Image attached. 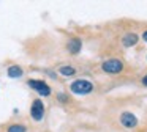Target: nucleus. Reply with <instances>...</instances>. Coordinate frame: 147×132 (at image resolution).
I'll list each match as a JSON object with an SVG mask.
<instances>
[{"instance_id": "obj_1", "label": "nucleus", "mask_w": 147, "mask_h": 132, "mask_svg": "<svg viewBox=\"0 0 147 132\" xmlns=\"http://www.w3.org/2000/svg\"><path fill=\"white\" fill-rule=\"evenodd\" d=\"M70 90H71V93L79 94V96H81V94H89V93H92L93 85H92V82L86 80V79H78V80H74L73 83H71Z\"/></svg>"}, {"instance_id": "obj_2", "label": "nucleus", "mask_w": 147, "mask_h": 132, "mask_svg": "<svg viewBox=\"0 0 147 132\" xmlns=\"http://www.w3.org/2000/svg\"><path fill=\"white\" fill-rule=\"evenodd\" d=\"M101 68L108 74H119V72L123 71V63L117 58H111V60H106L101 65Z\"/></svg>"}, {"instance_id": "obj_3", "label": "nucleus", "mask_w": 147, "mask_h": 132, "mask_svg": "<svg viewBox=\"0 0 147 132\" xmlns=\"http://www.w3.org/2000/svg\"><path fill=\"white\" fill-rule=\"evenodd\" d=\"M27 83H29L30 88H33L35 91H38L41 96H49V94H51V88H49V85L46 83V82L36 80V79H30Z\"/></svg>"}, {"instance_id": "obj_4", "label": "nucleus", "mask_w": 147, "mask_h": 132, "mask_svg": "<svg viewBox=\"0 0 147 132\" xmlns=\"http://www.w3.org/2000/svg\"><path fill=\"white\" fill-rule=\"evenodd\" d=\"M30 115L35 121H41L43 115H45V105L40 99H35L32 102V107H30Z\"/></svg>"}, {"instance_id": "obj_5", "label": "nucleus", "mask_w": 147, "mask_h": 132, "mask_svg": "<svg viewBox=\"0 0 147 132\" xmlns=\"http://www.w3.org/2000/svg\"><path fill=\"white\" fill-rule=\"evenodd\" d=\"M120 123H122V126H125L127 129H133L138 126V118L130 112H123L120 115Z\"/></svg>"}, {"instance_id": "obj_6", "label": "nucleus", "mask_w": 147, "mask_h": 132, "mask_svg": "<svg viewBox=\"0 0 147 132\" xmlns=\"http://www.w3.org/2000/svg\"><path fill=\"white\" fill-rule=\"evenodd\" d=\"M81 46H82L81 39H78V38H73V39L68 41L67 49H68V52H71V53H78V52L81 50Z\"/></svg>"}, {"instance_id": "obj_7", "label": "nucleus", "mask_w": 147, "mask_h": 132, "mask_svg": "<svg viewBox=\"0 0 147 132\" xmlns=\"http://www.w3.org/2000/svg\"><path fill=\"white\" fill-rule=\"evenodd\" d=\"M122 43H123L125 47H131L138 43V35L136 33H127L123 38H122Z\"/></svg>"}, {"instance_id": "obj_8", "label": "nucleus", "mask_w": 147, "mask_h": 132, "mask_svg": "<svg viewBox=\"0 0 147 132\" xmlns=\"http://www.w3.org/2000/svg\"><path fill=\"white\" fill-rule=\"evenodd\" d=\"M7 74H8V77H11V79H18V77H21V75H22V68H21V66L13 65V66H10V68H8Z\"/></svg>"}, {"instance_id": "obj_9", "label": "nucleus", "mask_w": 147, "mask_h": 132, "mask_svg": "<svg viewBox=\"0 0 147 132\" xmlns=\"http://www.w3.org/2000/svg\"><path fill=\"white\" fill-rule=\"evenodd\" d=\"M7 132H27V127L24 124H10L7 127Z\"/></svg>"}, {"instance_id": "obj_10", "label": "nucleus", "mask_w": 147, "mask_h": 132, "mask_svg": "<svg viewBox=\"0 0 147 132\" xmlns=\"http://www.w3.org/2000/svg\"><path fill=\"white\" fill-rule=\"evenodd\" d=\"M59 72H60L62 75L70 77V75H73L74 72H76V69H74L73 66H62V68H59Z\"/></svg>"}, {"instance_id": "obj_11", "label": "nucleus", "mask_w": 147, "mask_h": 132, "mask_svg": "<svg viewBox=\"0 0 147 132\" xmlns=\"http://www.w3.org/2000/svg\"><path fill=\"white\" fill-rule=\"evenodd\" d=\"M142 85H146V87H147V74L142 77Z\"/></svg>"}, {"instance_id": "obj_12", "label": "nucleus", "mask_w": 147, "mask_h": 132, "mask_svg": "<svg viewBox=\"0 0 147 132\" xmlns=\"http://www.w3.org/2000/svg\"><path fill=\"white\" fill-rule=\"evenodd\" d=\"M142 39H144V41H146V43H147V30H146V31H144V33H142Z\"/></svg>"}]
</instances>
